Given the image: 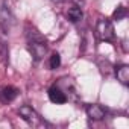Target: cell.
<instances>
[{
  "instance_id": "1",
  "label": "cell",
  "mask_w": 129,
  "mask_h": 129,
  "mask_svg": "<svg viewBox=\"0 0 129 129\" xmlns=\"http://www.w3.org/2000/svg\"><path fill=\"white\" fill-rule=\"evenodd\" d=\"M27 37H29V44H27V47H29L30 55L34 56L35 61L43 59L44 55H46V52H47V46H46L44 38H43V37L38 34V30H35V29H34V32H29Z\"/></svg>"
},
{
  "instance_id": "2",
  "label": "cell",
  "mask_w": 129,
  "mask_h": 129,
  "mask_svg": "<svg viewBox=\"0 0 129 129\" xmlns=\"http://www.w3.org/2000/svg\"><path fill=\"white\" fill-rule=\"evenodd\" d=\"M96 35L102 41H112L114 40V27L112 23L106 18H99L96 24Z\"/></svg>"
},
{
  "instance_id": "3",
  "label": "cell",
  "mask_w": 129,
  "mask_h": 129,
  "mask_svg": "<svg viewBox=\"0 0 129 129\" xmlns=\"http://www.w3.org/2000/svg\"><path fill=\"white\" fill-rule=\"evenodd\" d=\"M18 114H20L21 118H23L27 124H30V126H40V124L43 123V120H41V117L38 115V112H37L32 106H29V105L20 106Z\"/></svg>"
},
{
  "instance_id": "4",
  "label": "cell",
  "mask_w": 129,
  "mask_h": 129,
  "mask_svg": "<svg viewBox=\"0 0 129 129\" xmlns=\"http://www.w3.org/2000/svg\"><path fill=\"white\" fill-rule=\"evenodd\" d=\"M49 99H50L53 103H56V105L66 103V102L69 100L67 94L64 93V91H62V88H59L58 85H53V87H50V88H49Z\"/></svg>"
},
{
  "instance_id": "5",
  "label": "cell",
  "mask_w": 129,
  "mask_h": 129,
  "mask_svg": "<svg viewBox=\"0 0 129 129\" xmlns=\"http://www.w3.org/2000/svg\"><path fill=\"white\" fill-rule=\"evenodd\" d=\"M105 114L106 112L102 105L93 103V105H88V108H87V115L91 120H102V118H105Z\"/></svg>"
},
{
  "instance_id": "6",
  "label": "cell",
  "mask_w": 129,
  "mask_h": 129,
  "mask_svg": "<svg viewBox=\"0 0 129 129\" xmlns=\"http://www.w3.org/2000/svg\"><path fill=\"white\" fill-rule=\"evenodd\" d=\"M18 90L15 87H3L2 90H0V100L2 102H12L17 96H18Z\"/></svg>"
},
{
  "instance_id": "7",
  "label": "cell",
  "mask_w": 129,
  "mask_h": 129,
  "mask_svg": "<svg viewBox=\"0 0 129 129\" xmlns=\"http://www.w3.org/2000/svg\"><path fill=\"white\" fill-rule=\"evenodd\" d=\"M115 76H117V81L123 85H127L129 84V67L127 66H120L115 69Z\"/></svg>"
},
{
  "instance_id": "8",
  "label": "cell",
  "mask_w": 129,
  "mask_h": 129,
  "mask_svg": "<svg viewBox=\"0 0 129 129\" xmlns=\"http://www.w3.org/2000/svg\"><path fill=\"white\" fill-rule=\"evenodd\" d=\"M67 17H69V20L72 23H78L79 20H82V9H81V6H78V5L72 6L67 11Z\"/></svg>"
},
{
  "instance_id": "9",
  "label": "cell",
  "mask_w": 129,
  "mask_h": 129,
  "mask_svg": "<svg viewBox=\"0 0 129 129\" xmlns=\"http://www.w3.org/2000/svg\"><path fill=\"white\" fill-rule=\"evenodd\" d=\"M126 14H127V12H126V8H124L123 5H120V6H117V9L114 11L112 17H114V20L118 21V20H123V18L126 17Z\"/></svg>"
},
{
  "instance_id": "10",
  "label": "cell",
  "mask_w": 129,
  "mask_h": 129,
  "mask_svg": "<svg viewBox=\"0 0 129 129\" xmlns=\"http://www.w3.org/2000/svg\"><path fill=\"white\" fill-rule=\"evenodd\" d=\"M49 66H50V69H58V67L61 66V56H59V53H53V55L50 56Z\"/></svg>"
},
{
  "instance_id": "11",
  "label": "cell",
  "mask_w": 129,
  "mask_h": 129,
  "mask_svg": "<svg viewBox=\"0 0 129 129\" xmlns=\"http://www.w3.org/2000/svg\"><path fill=\"white\" fill-rule=\"evenodd\" d=\"M52 2H56V3H59V2H62V0H52Z\"/></svg>"
}]
</instances>
